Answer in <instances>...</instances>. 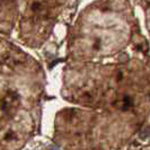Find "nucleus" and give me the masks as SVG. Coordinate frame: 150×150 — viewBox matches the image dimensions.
I'll use <instances>...</instances> for the list:
<instances>
[{
    "mask_svg": "<svg viewBox=\"0 0 150 150\" xmlns=\"http://www.w3.org/2000/svg\"><path fill=\"white\" fill-rule=\"evenodd\" d=\"M21 104V97L19 95L16 93L15 90L9 89L6 91V94L2 96L0 100V110L1 112L11 115L17 111V108L19 107Z\"/></svg>",
    "mask_w": 150,
    "mask_h": 150,
    "instance_id": "1",
    "label": "nucleus"
},
{
    "mask_svg": "<svg viewBox=\"0 0 150 150\" xmlns=\"http://www.w3.org/2000/svg\"><path fill=\"white\" fill-rule=\"evenodd\" d=\"M120 107L122 111H128L130 108H132L133 107V99H132V97H130L128 95L123 96V98L121 99Z\"/></svg>",
    "mask_w": 150,
    "mask_h": 150,
    "instance_id": "2",
    "label": "nucleus"
}]
</instances>
